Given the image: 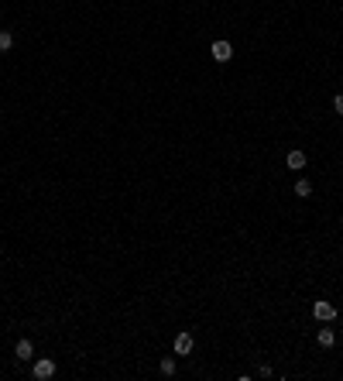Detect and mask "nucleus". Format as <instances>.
<instances>
[{"label": "nucleus", "instance_id": "obj_1", "mask_svg": "<svg viewBox=\"0 0 343 381\" xmlns=\"http://www.w3.org/2000/svg\"><path fill=\"white\" fill-rule=\"evenodd\" d=\"M312 316H316V320H323V323H330V320H336V306L319 299L316 306H312Z\"/></svg>", "mask_w": 343, "mask_h": 381}, {"label": "nucleus", "instance_id": "obj_2", "mask_svg": "<svg viewBox=\"0 0 343 381\" xmlns=\"http://www.w3.org/2000/svg\"><path fill=\"white\" fill-rule=\"evenodd\" d=\"M38 381H48L52 374H55V361H48V357H41V361H34V371H31Z\"/></svg>", "mask_w": 343, "mask_h": 381}, {"label": "nucleus", "instance_id": "obj_3", "mask_svg": "<svg viewBox=\"0 0 343 381\" xmlns=\"http://www.w3.org/2000/svg\"><path fill=\"white\" fill-rule=\"evenodd\" d=\"M213 58L217 62H230L233 58V45L230 41H213Z\"/></svg>", "mask_w": 343, "mask_h": 381}, {"label": "nucleus", "instance_id": "obj_4", "mask_svg": "<svg viewBox=\"0 0 343 381\" xmlns=\"http://www.w3.org/2000/svg\"><path fill=\"white\" fill-rule=\"evenodd\" d=\"M306 151H288V158H285V165L288 168H292V172H302V168H306Z\"/></svg>", "mask_w": 343, "mask_h": 381}, {"label": "nucleus", "instance_id": "obj_5", "mask_svg": "<svg viewBox=\"0 0 343 381\" xmlns=\"http://www.w3.org/2000/svg\"><path fill=\"white\" fill-rule=\"evenodd\" d=\"M189 350H192V333H179V336H175V354L185 357Z\"/></svg>", "mask_w": 343, "mask_h": 381}, {"label": "nucleus", "instance_id": "obj_6", "mask_svg": "<svg viewBox=\"0 0 343 381\" xmlns=\"http://www.w3.org/2000/svg\"><path fill=\"white\" fill-rule=\"evenodd\" d=\"M14 354H17V361H31V354H34L31 340H17V347H14Z\"/></svg>", "mask_w": 343, "mask_h": 381}, {"label": "nucleus", "instance_id": "obj_7", "mask_svg": "<svg viewBox=\"0 0 343 381\" xmlns=\"http://www.w3.org/2000/svg\"><path fill=\"white\" fill-rule=\"evenodd\" d=\"M295 196H298V199H309V196H312V185H309L306 179H302V182H295Z\"/></svg>", "mask_w": 343, "mask_h": 381}, {"label": "nucleus", "instance_id": "obj_8", "mask_svg": "<svg viewBox=\"0 0 343 381\" xmlns=\"http://www.w3.org/2000/svg\"><path fill=\"white\" fill-rule=\"evenodd\" d=\"M336 344V333L333 330H319V347H333Z\"/></svg>", "mask_w": 343, "mask_h": 381}, {"label": "nucleus", "instance_id": "obj_9", "mask_svg": "<svg viewBox=\"0 0 343 381\" xmlns=\"http://www.w3.org/2000/svg\"><path fill=\"white\" fill-rule=\"evenodd\" d=\"M14 48V35L11 31H0V52H11Z\"/></svg>", "mask_w": 343, "mask_h": 381}, {"label": "nucleus", "instance_id": "obj_10", "mask_svg": "<svg viewBox=\"0 0 343 381\" xmlns=\"http://www.w3.org/2000/svg\"><path fill=\"white\" fill-rule=\"evenodd\" d=\"M158 371H161V374H175V357H161Z\"/></svg>", "mask_w": 343, "mask_h": 381}, {"label": "nucleus", "instance_id": "obj_11", "mask_svg": "<svg viewBox=\"0 0 343 381\" xmlns=\"http://www.w3.org/2000/svg\"><path fill=\"white\" fill-rule=\"evenodd\" d=\"M333 110L343 117V93H336V96H333Z\"/></svg>", "mask_w": 343, "mask_h": 381}]
</instances>
